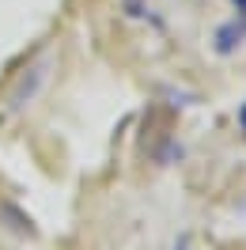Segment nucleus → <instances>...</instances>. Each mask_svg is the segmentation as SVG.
Instances as JSON below:
<instances>
[{
	"label": "nucleus",
	"instance_id": "1",
	"mask_svg": "<svg viewBox=\"0 0 246 250\" xmlns=\"http://www.w3.org/2000/svg\"><path fill=\"white\" fill-rule=\"evenodd\" d=\"M49 64H53V61H42L38 68H31V76H23V80H19V87L12 91V110L27 106L34 95H38V87H42V83H46V76H49Z\"/></svg>",
	"mask_w": 246,
	"mask_h": 250
},
{
	"label": "nucleus",
	"instance_id": "2",
	"mask_svg": "<svg viewBox=\"0 0 246 250\" xmlns=\"http://www.w3.org/2000/svg\"><path fill=\"white\" fill-rule=\"evenodd\" d=\"M243 34H246V19H243V23L235 19V23H227V27H220V31H216V53H220V57L235 53L239 42H243Z\"/></svg>",
	"mask_w": 246,
	"mask_h": 250
}]
</instances>
